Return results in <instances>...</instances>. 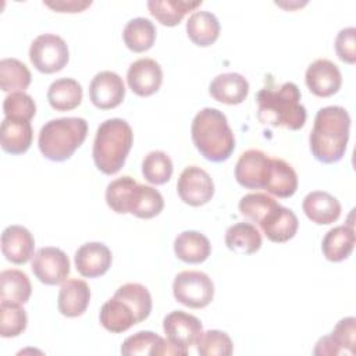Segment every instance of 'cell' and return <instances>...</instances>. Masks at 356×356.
<instances>
[{
    "instance_id": "cell-28",
    "label": "cell",
    "mask_w": 356,
    "mask_h": 356,
    "mask_svg": "<svg viewBox=\"0 0 356 356\" xmlns=\"http://www.w3.org/2000/svg\"><path fill=\"white\" fill-rule=\"evenodd\" d=\"M186 33L196 46L207 47L218 39L220 22L213 13L197 10L186 21Z\"/></svg>"
},
{
    "instance_id": "cell-42",
    "label": "cell",
    "mask_w": 356,
    "mask_h": 356,
    "mask_svg": "<svg viewBox=\"0 0 356 356\" xmlns=\"http://www.w3.org/2000/svg\"><path fill=\"white\" fill-rule=\"evenodd\" d=\"M356 29L353 26L343 28L335 38V51L339 60L348 64L356 63Z\"/></svg>"
},
{
    "instance_id": "cell-11",
    "label": "cell",
    "mask_w": 356,
    "mask_h": 356,
    "mask_svg": "<svg viewBox=\"0 0 356 356\" xmlns=\"http://www.w3.org/2000/svg\"><path fill=\"white\" fill-rule=\"evenodd\" d=\"M163 330L167 339L184 349L196 345L203 334L200 320L184 310H172L163 320Z\"/></svg>"
},
{
    "instance_id": "cell-25",
    "label": "cell",
    "mask_w": 356,
    "mask_h": 356,
    "mask_svg": "<svg viewBox=\"0 0 356 356\" xmlns=\"http://www.w3.org/2000/svg\"><path fill=\"white\" fill-rule=\"evenodd\" d=\"M175 256L189 264L203 263L211 253V245L206 235L199 231H184L174 239Z\"/></svg>"
},
{
    "instance_id": "cell-2",
    "label": "cell",
    "mask_w": 356,
    "mask_h": 356,
    "mask_svg": "<svg viewBox=\"0 0 356 356\" xmlns=\"http://www.w3.org/2000/svg\"><path fill=\"white\" fill-rule=\"evenodd\" d=\"M150 312L152 296L147 288L138 282H127L102 306L99 320L107 331L120 334L145 321Z\"/></svg>"
},
{
    "instance_id": "cell-33",
    "label": "cell",
    "mask_w": 356,
    "mask_h": 356,
    "mask_svg": "<svg viewBox=\"0 0 356 356\" xmlns=\"http://www.w3.org/2000/svg\"><path fill=\"white\" fill-rule=\"evenodd\" d=\"M164 209V199L161 193L149 185L138 184L132 192L128 213L139 218H153Z\"/></svg>"
},
{
    "instance_id": "cell-8",
    "label": "cell",
    "mask_w": 356,
    "mask_h": 356,
    "mask_svg": "<svg viewBox=\"0 0 356 356\" xmlns=\"http://www.w3.org/2000/svg\"><path fill=\"white\" fill-rule=\"evenodd\" d=\"M29 60L39 72H58L67 65L70 60L68 46L65 40L58 35L42 33L36 36L31 43Z\"/></svg>"
},
{
    "instance_id": "cell-16",
    "label": "cell",
    "mask_w": 356,
    "mask_h": 356,
    "mask_svg": "<svg viewBox=\"0 0 356 356\" xmlns=\"http://www.w3.org/2000/svg\"><path fill=\"white\" fill-rule=\"evenodd\" d=\"M121 353L124 356H136V355H186L188 350L171 343L168 339L161 338L153 331H139L128 337L121 345Z\"/></svg>"
},
{
    "instance_id": "cell-31",
    "label": "cell",
    "mask_w": 356,
    "mask_h": 356,
    "mask_svg": "<svg viewBox=\"0 0 356 356\" xmlns=\"http://www.w3.org/2000/svg\"><path fill=\"white\" fill-rule=\"evenodd\" d=\"M225 245L239 254H252L261 248V235L250 222H236L225 231Z\"/></svg>"
},
{
    "instance_id": "cell-17",
    "label": "cell",
    "mask_w": 356,
    "mask_h": 356,
    "mask_svg": "<svg viewBox=\"0 0 356 356\" xmlns=\"http://www.w3.org/2000/svg\"><path fill=\"white\" fill-rule=\"evenodd\" d=\"M129 89L142 97L156 93L163 83V70L160 64L149 57L134 61L127 72Z\"/></svg>"
},
{
    "instance_id": "cell-32",
    "label": "cell",
    "mask_w": 356,
    "mask_h": 356,
    "mask_svg": "<svg viewBox=\"0 0 356 356\" xmlns=\"http://www.w3.org/2000/svg\"><path fill=\"white\" fill-rule=\"evenodd\" d=\"M31 292V281L24 271L8 268L0 273V300L24 305L29 300Z\"/></svg>"
},
{
    "instance_id": "cell-40",
    "label": "cell",
    "mask_w": 356,
    "mask_h": 356,
    "mask_svg": "<svg viewBox=\"0 0 356 356\" xmlns=\"http://www.w3.org/2000/svg\"><path fill=\"white\" fill-rule=\"evenodd\" d=\"M196 345L200 356H229L234 352L229 335L220 330H209L203 332Z\"/></svg>"
},
{
    "instance_id": "cell-10",
    "label": "cell",
    "mask_w": 356,
    "mask_h": 356,
    "mask_svg": "<svg viewBox=\"0 0 356 356\" xmlns=\"http://www.w3.org/2000/svg\"><path fill=\"white\" fill-rule=\"evenodd\" d=\"M31 268L42 284L57 285L64 282L70 274V259L61 249L44 246L33 254Z\"/></svg>"
},
{
    "instance_id": "cell-1",
    "label": "cell",
    "mask_w": 356,
    "mask_h": 356,
    "mask_svg": "<svg viewBox=\"0 0 356 356\" xmlns=\"http://www.w3.org/2000/svg\"><path fill=\"white\" fill-rule=\"evenodd\" d=\"M349 131L350 117L346 108L341 106L320 108L309 135V146L314 159L324 164L339 161L346 152Z\"/></svg>"
},
{
    "instance_id": "cell-39",
    "label": "cell",
    "mask_w": 356,
    "mask_h": 356,
    "mask_svg": "<svg viewBox=\"0 0 356 356\" xmlns=\"http://www.w3.org/2000/svg\"><path fill=\"white\" fill-rule=\"evenodd\" d=\"M278 202L268 196L267 193H261V192H253V193H248L245 196L241 197L239 200V211L241 214L248 218L252 222L260 224L261 220L266 217V214L277 204Z\"/></svg>"
},
{
    "instance_id": "cell-15",
    "label": "cell",
    "mask_w": 356,
    "mask_h": 356,
    "mask_svg": "<svg viewBox=\"0 0 356 356\" xmlns=\"http://www.w3.org/2000/svg\"><path fill=\"white\" fill-rule=\"evenodd\" d=\"M309 90L318 97H330L335 95L342 85V75L337 64L327 58L313 61L305 74Z\"/></svg>"
},
{
    "instance_id": "cell-35",
    "label": "cell",
    "mask_w": 356,
    "mask_h": 356,
    "mask_svg": "<svg viewBox=\"0 0 356 356\" xmlns=\"http://www.w3.org/2000/svg\"><path fill=\"white\" fill-rule=\"evenodd\" d=\"M28 67L17 58H3L0 61V86L4 92H24L31 83Z\"/></svg>"
},
{
    "instance_id": "cell-22",
    "label": "cell",
    "mask_w": 356,
    "mask_h": 356,
    "mask_svg": "<svg viewBox=\"0 0 356 356\" xmlns=\"http://www.w3.org/2000/svg\"><path fill=\"white\" fill-rule=\"evenodd\" d=\"M302 209L306 217L317 225L332 224L341 216L339 200L324 191L309 192L302 202Z\"/></svg>"
},
{
    "instance_id": "cell-13",
    "label": "cell",
    "mask_w": 356,
    "mask_h": 356,
    "mask_svg": "<svg viewBox=\"0 0 356 356\" xmlns=\"http://www.w3.org/2000/svg\"><path fill=\"white\" fill-rule=\"evenodd\" d=\"M356 318L345 317L337 323L330 335L321 337L313 350L317 356H338L356 352Z\"/></svg>"
},
{
    "instance_id": "cell-29",
    "label": "cell",
    "mask_w": 356,
    "mask_h": 356,
    "mask_svg": "<svg viewBox=\"0 0 356 356\" xmlns=\"http://www.w3.org/2000/svg\"><path fill=\"white\" fill-rule=\"evenodd\" d=\"M82 86L72 78H60L50 83L47 90L49 104L57 111H70L82 102Z\"/></svg>"
},
{
    "instance_id": "cell-18",
    "label": "cell",
    "mask_w": 356,
    "mask_h": 356,
    "mask_svg": "<svg viewBox=\"0 0 356 356\" xmlns=\"http://www.w3.org/2000/svg\"><path fill=\"white\" fill-rule=\"evenodd\" d=\"M76 271L86 278H96L111 267V250L102 242H86L81 245L74 256Z\"/></svg>"
},
{
    "instance_id": "cell-27",
    "label": "cell",
    "mask_w": 356,
    "mask_h": 356,
    "mask_svg": "<svg viewBox=\"0 0 356 356\" xmlns=\"http://www.w3.org/2000/svg\"><path fill=\"white\" fill-rule=\"evenodd\" d=\"M356 242L353 225H338L331 228L323 238L321 250L327 260L338 263L350 256Z\"/></svg>"
},
{
    "instance_id": "cell-23",
    "label": "cell",
    "mask_w": 356,
    "mask_h": 356,
    "mask_svg": "<svg viewBox=\"0 0 356 356\" xmlns=\"http://www.w3.org/2000/svg\"><path fill=\"white\" fill-rule=\"evenodd\" d=\"M210 96L224 104H239L249 93L248 79L238 72L218 74L209 86Z\"/></svg>"
},
{
    "instance_id": "cell-6",
    "label": "cell",
    "mask_w": 356,
    "mask_h": 356,
    "mask_svg": "<svg viewBox=\"0 0 356 356\" xmlns=\"http://www.w3.org/2000/svg\"><path fill=\"white\" fill-rule=\"evenodd\" d=\"M86 134L88 122L81 117L54 118L40 128L38 146L46 159L64 161L83 143Z\"/></svg>"
},
{
    "instance_id": "cell-37",
    "label": "cell",
    "mask_w": 356,
    "mask_h": 356,
    "mask_svg": "<svg viewBox=\"0 0 356 356\" xmlns=\"http://www.w3.org/2000/svg\"><path fill=\"white\" fill-rule=\"evenodd\" d=\"M136 185L138 182L129 175L113 179L106 188V202L108 207L118 214H127L131 196Z\"/></svg>"
},
{
    "instance_id": "cell-4",
    "label": "cell",
    "mask_w": 356,
    "mask_h": 356,
    "mask_svg": "<svg viewBox=\"0 0 356 356\" xmlns=\"http://www.w3.org/2000/svg\"><path fill=\"white\" fill-rule=\"evenodd\" d=\"M191 135L200 154L213 163L228 160L235 149V136L225 114L213 107H204L193 117Z\"/></svg>"
},
{
    "instance_id": "cell-3",
    "label": "cell",
    "mask_w": 356,
    "mask_h": 356,
    "mask_svg": "<svg viewBox=\"0 0 356 356\" xmlns=\"http://www.w3.org/2000/svg\"><path fill=\"white\" fill-rule=\"evenodd\" d=\"M257 118L263 124L300 129L306 122V108L300 103V90L293 82L278 88H263L256 95Z\"/></svg>"
},
{
    "instance_id": "cell-12",
    "label": "cell",
    "mask_w": 356,
    "mask_h": 356,
    "mask_svg": "<svg viewBox=\"0 0 356 356\" xmlns=\"http://www.w3.org/2000/svg\"><path fill=\"white\" fill-rule=\"evenodd\" d=\"M89 97L95 107L110 110L120 106L125 97L122 78L113 71L97 72L89 85Z\"/></svg>"
},
{
    "instance_id": "cell-14",
    "label": "cell",
    "mask_w": 356,
    "mask_h": 356,
    "mask_svg": "<svg viewBox=\"0 0 356 356\" xmlns=\"http://www.w3.org/2000/svg\"><path fill=\"white\" fill-rule=\"evenodd\" d=\"M268 154L257 149L243 152L235 164L236 182L248 189H263L270 167Z\"/></svg>"
},
{
    "instance_id": "cell-36",
    "label": "cell",
    "mask_w": 356,
    "mask_h": 356,
    "mask_svg": "<svg viewBox=\"0 0 356 356\" xmlns=\"http://www.w3.org/2000/svg\"><path fill=\"white\" fill-rule=\"evenodd\" d=\"M174 167L170 156L161 150L149 152L142 161V174L153 185H163L170 181Z\"/></svg>"
},
{
    "instance_id": "cell-38",
    "label": "cell",
    "mask_w": 356,
    "mask_h": 356,
    "mask_svg": "<svg viewBox=\"0 0 356 356\" xmlns=\"http://www.w3.org/2000/svg\"><path fill=\"white\" fill-rule=\"evenodd\" d=\"M28 325L26 312L21 305L0 302V335L14 338L25 331Z\"/></svg>"
},
{
    "instance_id": "cell-21",
    "label": "cell",
    "mask_w": 356,
    "mask_h": 356,
    "mask_svg": "<svg viewBox=\"0 0 356 356\" xmlns=\"http://www.w3.org/2000/svg\"><path fill=\"white\" fill-rule=\"evenodd\" d=\"M90 302V289L83 280L70 278L64 281L58 291L57 307L65 317L82 316Z\"/></svg>"
},
{
    "instance_id": "cell-19",
    "label": "cell",
    "mask_w": 356,
    "mask_h": 356,
    "mask_svg": "<svg viewBox=\"0 0 356 356\" xmlns=\"http://www.w3.org/2000/svg\"><path fill=\"white\" fill-rule=\"evenodd\" d=\"M263 234L275 243H282L292 239L298 231L299 221L296 214L280 203H277L259 224Z\"/></svg>"
},
{
    "instance_id": "cell-30",
    "label": "cell",
    "mask_w": 356,
    "mask_h": 356,
    "mask_svg": "<svg viewBox=\"0 0 356 356\" xmlns=\"http://www.w3.org/2000/svg\"><path fill=\"white\" fill-rule=\"evenodd\" d=\"M202 0H149L147 8L150 14L164 26L178 25L185 14L197 8Z\"/></svg>"
},
{
    "instance_id": "cell-20",
    "label": "cell",
    "mask_w": 356,
    "mask_h": 356,
    "mask_svg": "<svg viewBox=\"0 0 356 356\" xmlns=\"http://www.w3.org/2000/svg\"><path fill=\"white\" fill-rule=\"evenodd\" d=\"M35 249V239L31 231L22 225H8L1 234V252L14 264H25Z\"/></svg>"
},
{
    "instance_id": "cell-41",
    "label": "cell",
    "mask_w": 356,
    "mask_h": 356,
    "mask_svg": "<svg viewBox=\"0 0 356 356\" xmlns=\"http://www.w3.org/2000/svg\"><path fill=\"white\" fill-rule=\"evenodd\" d=\"M3 111L7 118L31 121L36 113L35 100L25 92H13L3 102Z\"/></svg>"
},
{
    "instance_id": "cell-9",
    "label": "cell",
    "mask_w": 356,
    "mask_h": 356,
    "mask_svg": "<svg viewBox=\"0 0 356 356\" xmlns=\"http://www.w3.org/2000/svg\"><path fill=\"white\" fill-rule=\"evenodd\" d=\"M177 192L181 200L197 207L209 203L214 195V182L207 171L197 165H188L179 174Z\"/></svg>"
},
{
    "instance_id": "cell-24",
    "label": "cell",
    "mask_w": 356,
    "mask_h": 356,
    "mask_svg": "<svg viewBox=\"0 0 356 356\" xmlns=\"http://www.w3.org/2000/svg\"><path fill=\"white\" fill-rule=\"evenodd\" d=\"M263 189L278 197H291L298 189V174L285 160L271 157Z\"/></svg>"
},
{
    "instance_id": "cell-5",
    "label": "cell",
    "mask_w": 356,
    "mask_h": 356,
    "mask_svg": "<svg viewBox=\"0 0 356 356\" xmlns=\"http://www.w3.org/2000/svg\"><path fill=\"white\" fill-rule=\"evenodd\" d=\"M134 143L131 125L122 118H108L96 131L92 156L95 165L103 174H117L125 164Z\"/></svg>"
},
{
    "instance_id": "cell-7",
    "label": "cell",
    "mask_w": 356,
    "mask_h": 356,
    "mask_svg": "<svg viewBox=\"0 0 356 356\" xmlns=\"http://www.w3.org/2000/svg\"><path fill=\"white\" fill-rule=\"evenodd\" d=\"M172 293L177 302L191 309H203L214 298V284L211 278L196 270H185L175 275Z\"/></svg>"
},
{
    "instance_id": "cell-26",
    "label": "cell",
    "mask_w": 356,
    "mask_h": 356,
    "mask_svg": "<svg viewBox=\"0 0 356 356\" xmlns=\"http://www.w3.org/2000/svg\"><path fill=\"white\" fill-rule=\"evenodd\" d=\"M33 138V129L29 121L11 120L4 117L1 121L0 140L1 149L10 154H22L31 145Z\"/></svg>"
},
{
    "instance_id": "cell-43",
    "label": "cell",
    "mask_w": 356,
    "mask_h": 356,
    "mask_svg": "<svg viewBox=\"0 0 356 356\" xmlns=\"http://www.w3.org/2000/svg\"><path fill=\"white\" fill-rule=\"evenodd\" d=\"M47 7L57 13H81L92 4V1H76V0H60V1H43Z\"/></svg>"
},
{
    "instance_id": "cell-34",
    "label": "cell",
    "mask_w": 356,
    "mask_h": 356,
    "mask_svg": "<svg viewBox=\"0 0 356 356\" xmlns=\"http://www.w3.org/2000/svg\"><path fill=\"white\" fill-rule=\"evenodd\" d=\"M122 39L129 50L142 53L153 46L156 40V28L150 19L136 17L129 19L124 26Z\"/></svg>"
}]
</instances>
